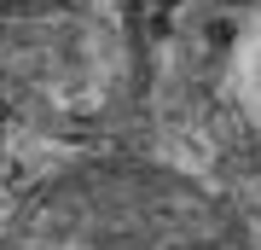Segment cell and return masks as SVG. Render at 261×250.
<instances>
[{"mask_svg":"<svg viewBox=\"0 0 261 250\" xmlns=\"http://www.w3.org/2000/svg\"><path fill=\"white\" fill-rule=\"evenodd\" d=\"M238 93H244V117H250L255 134H261V35H255V47L238 64Z\"/></svg>","mask_w":261,"mask_h":250,"instance_id":"7a4b0ae2","label":"cell"},{"mask_svg":"<svg viewBox=\"0 0 261 250\" xmlns=\"http://www.w3.org/2000/svg\"><path fill=\"white\" fill-rule=\"evenodd\" d=\"M0 250H250L209 186L163 163H82L12 215Z\"/></svg>","mask_w":261,"mask_h":250,"instance_id":"6da1fadb","label":"cell"}]
</instances>
